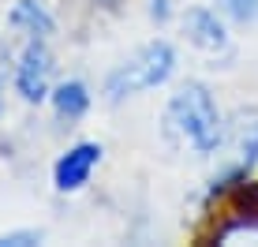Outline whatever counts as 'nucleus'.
<instances>
[{
	"label": "nucleus",
	"mask_w": 258,
	"mask_h": 247,
	"mask_svg": "<svg viewBox=\"0 0 258 247\" xmlns=\"http://www.w3.org/2000/svg\"><path fill=\"white\" fill-rule=\"evenodd\" d=\"M101 157H105V150H101V143H94V139H83V143L68 146L64 154L56 157V165H52V188H56L60 195L83 191L86 183H90V176L97 172Z\"/></svg>",
	"instance_id": "obj_5"
},
{
	"label": "nucleus",
	"mask_w": 258,
	"mask_h": 247,
	"mask_svg": "<svg viewBox=\"0 0 258 247\" xmlns=\"http://www.w3.org/2000/svg\"><path fill=\"white\" fill-rule=\"evenodd\" d=\"M165 124L191 154H221L225 146V116H221L217 101H213L210 86L199 83V79H187L180 83L172 94H168L165 105Z\"/></svg>",
	"instance_id": "obj_1"
},
{
	"label": "nucleus",
	"mask_w": 258,
	"mask_h": 247,
	"mask_svg": "<svg viewBox=\"0 0 258 247\" xmlns=\"http://www.w3.org/2000/svg\"><path fill=\"white\" fill-rule=\"evenodd\" d=\"M217 8L236 23H258V0H221Z\"/></svg>",
	"instance_id": "obj_10"
},
{
	"label": "nucleus",
	"mask_w": 258,
	"mask_h": 247,
	"mask_svg": "<svg viewBox=\"0 0 258 247\" xmlns=\"http://www.w3.org/2000/svg\"><path fill=\"white\" fill-rule=\"evenodd\" d=\"M213 240L217 243H258V210H247V214H236L228 217L225 225L213 232Z\"/></svg>",
	"instance_id": "obj_9"
},
{
	"label": "nucleus",
	"mask_w": 258,
	"mask_h": 247,
	"mask_svg": "<svg viewBox=\"0 0 258 247\" xmlns=\"http://www.w3.org/2000/svg\"><path fill=\"white\" fill-rule=\"evenodd\" d=\"M8 23L15 30H26L30 38H49L56 30V19L41 0H15V8L8 12Z\"/></svg>",
	"instance_id": "obj_8"
},
{
	"label": "nucleus",
	"mask_w": 258,
	"mask_h": 247,
	"mask_svg": "<svg viewBox=\"0 0 258 247\" xmlns=\"http://www.w3.org/2000/svg\"><path fill=\"white\" fill-rule=\"evenodd\" d=\"M176 64H180V56H176V45L168 38L146 41L123 64H116L109 72V79H105V101L120 105V101L139 98L146 90H157V86H165L176 75Z\"/></svg>",
	"instance_id": "obj_2"
},
{
	"label": "nucleus",
	"mask_w": 258,
	"mask_h": 247,
	"mask_svg": "<svg viewBox=\"0 0 258 247\" xmlns=\"http://www.w3.org/2000/svg\"><path fill=\"white\" fill-rule=\"evenodd\" d=\"M0 116H4V83H0Z\"/></svg>",
	"instance_id": "obj_12"
},
{
	"label": "nucleus",
	"mask_w": 258,
	"mask_h": 247,
	"mask_svg": "<svg viewBox=\"0 0 258 247\" xmlns=\"http://www.w3.org/2000/svg\"><path fill=\"white\" fill-rule=\"evenodd\" d=\"M213 4H221V0H213Z\"/></svg>",
	"instance_id": "obj_13"
},
{
	"label": "nucleus",
	"mask_w": 258,
	"mask_h": 247,
	"mask_svg": "<svg viewBox=\"0 0 258 247\" xmlns=\"http://www.w3.org/2000/svg\"><path fill=\"white\" fill-rule=\"evenodd\" d=\"M183 34H187V41L202 52H225L232 45L228 23L221 19L217 8H210V4H199V8H187V12H183Z\"/></svg>",
	"instance_id": "obj_6"
},
{
	"label": "nucleus",
	"mask_w": 258,
	"mask_h": 247,
	"mask_svg": "<svg viewBox=\"0 0 258 247\" xmlns=\"http://www.w3.org/2000/svg\"><path fill=\"white\" fill-rule=\"evenodd\" d=\"M49 101H52V112H56L60 120L75 124V120H83L86 112H90L94 94H90V86H86L83 79H64V83H56V86H52Z\"/></svg>",
	"instance_id": "obj_7"
},
{
	"label": "nucleus",
	"mask_w": 258,
	"mask_h": 247,
	"mask_svg": "<svg viewBox=\"0 0 258 247\" xmlns=\"http://www.w3.org/2000/svg\"><path fill=\"white\" fill-rule=\"evenodd\" d=\"M15 94L23 101L38 105L52 94V56L45 49V38H30L15 64Z\"/></svg>",
	"instance_id": "obj_4"
},
{
	"label": "nucleus",
	"mask_w": 258,
	"mask_h": 247,
	"mask_svg": "<svg viewBox=\"0 0 258 247\" xmlns=\"http://www.w3.org/2000/svg\"><path fill=\"white\" fill-rule=\"evenodd\" d=\"M221 150H228V161H225V169L210 180V195L239 188V183H247V176L254 172V165H258V116L239 120L225 135V146Z\"/></svg>",
	"instance_id": "obj_3"
},
{
	"label": "nucleus",
	"mask_w": 258,
	"mask_h": 247,
	"mask_svg": "<svg viewBox=\"0 0 258 247\" xmlns=\"http://www.w3.org/2000/svg\"><path fill=\"white\" fill-rule=\"evenodd\" d=\"M45 240V232H41V228H15V232H4L0 236V247H26V243H41Z\"/></svg>",
	"instance_id": "obj_11"
}]
</instances>
